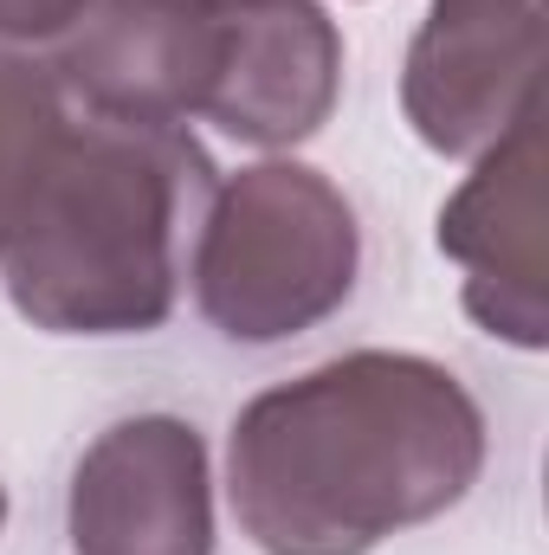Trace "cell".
<instances>
[{
  "instance_id": "3957f363",
  "label": "cell",
  "mask_w": 549,
  "mask_h": 555,
  "mask_svg": "<svg viewBox=\"0 0 549 555\" xmlns=\"http://www.w3.org/2000/svg\"><path fill=\"white\" fill-rule=\"evenodd\" d=\"M362 272L356 207L310 162H253L227 175L194 233V304L246 349H272L336 317Z\"/></svg>"
},
{
  "instance_id": "277c9868",
  "label": "cell",
  "mask_w": 549,
  "mask_h": 555,
  "mask_svg": "<svg viewBox=\"0 0 549 555\" xmlns=\"http://www.w3.org/2000/svg\"><path fill=\"white\" fill-rule=\"evenodd\" d=\"M544 0H433L408 46L401 111L433 155H478L537 104Z\"/></svg>"
},
{
  "instance_id": "8992f818",
  "label": "cell",
  "mask_w": 549,
  "mask_h": 555,
  "mask_svg": "<svg viewBox=\"0 0 549 555\" xmlns=\"http://www.w3.org/2000/svg\"><path fill=\"white\" fill-rule=\"evenodd\" d=\"M439 253L465 266V310L485 336L544 349V104H531L491 149H478V168L439 207Z\"/></svg>"
},
{
  "instance_id": "30bf717a",
  "label": "cell",
  "mask_w": 549,
  "mask_h": 555,
  "mask_svg": "<svg viewBox=\"0 0 549 555\" xmlns=\"http://www.w3.org/2000/svg\"><path fill=\"white\" fill-rule=\"evenodd\" d=\"M85 0H0V46H52Z\"/></svg>"
},
{
  "instance_id": "9c48e42d",
  "label": "cell",
  "mask_w": 549,
  "mask_h": 555,
  "mask_svg": "<svg viewBox=\"0 0 549 555\" xmlns=\"http://www.w3.org/2000/svg\"><path fill=\"white\" fill-rule=\"evenodd\" d=\"M65 124L72 117H65V91H59L52 65L20 46H0V253L13 240V220L26 207L39 162L52 155Z\"/></svg>"
},
{
  "instance_id": "52a82bcc",
  "label": "cell",
  "mask_w": 549,
  "mask_h": 555,
  "mask_svg": "<svg viewBox=\"0 0 549 555\" xmlns=\"http://www.w3.org/2000/svg\"><path fill=\"white\" fill-rule=\"evenodd\" d=\"M72 555H214L207 439L175 414L104 426L65 498Z\"/></svg>"
},
{
  "instance_id": "8fae6325",
  "label": "cell",
  "mask_w": 549,
  "mask_h": 555,
  "mask_svg": "<svg viewBox=\"0 0 549 555\" xmlns=\"http://www.w3.org/2000/svg\"><path fill=\"white\" fill-rule=\"evenodd\" d=\"M0 530H7V491H0Z\"/></svg>"
},
{
  "instance_id": "5b68a950",
  "label": "cell",
  "mask_w": 549,
  "mask_h": 555,
  "mask_svg": "<svg viewBox=\"0 0 549 555\" xmlns=\"http://www.w3.org/2000/svg\"><path fill=\"white\" fill-rule=\"evenodd\" d=\"M220 59V0H85L52 39V78L85 117L181 130Z\"/></svg>"
},
{
  "instance_id": "ba28073f",
  "label": "cell",
  "mask_w": 549,
  "mask_h": 555,
  "mask_svg": "<svg viewBox=\"0 0 549 555\" xmlns=\"http://www.w3.org/2000/svg\"><path fill=\"white\" fill-rule=\"evenodd\" d=\"M343 91V33L317 0H220V59L201 117L253 149L317 137Z\"/></svg>"
},
{
  "instance_id": "6da1fadb",
  "label": "cell",
  "mask_w": 549,
  "mask_h": 555,
  "mask_svg": "<svg viewBox=\"0 0 549 555\" xmlns=\"http://www.w3.org/2000/svg\"><path fill=\"white\" fill-rule=\"evenodd\" d=\"M485 472L472 388L408 349H349L253 395L227 491L259 555H369L446 517Z\"/></svg>"
},
{
  "instance_id": "7a4b0ae2",
  "label": "cell",
  "mask_w": 549,
  "mask_h": 555,
  "mask_svg": "<svg viewBox=\"0 0 549 555\" xmlns=\"http://www.w3.org/2000/svg\"><path fill=\"white\" fill-rule=\"evenodd\" d=\"M207 201L214 162L188 130L65 124L0 253L13 310L52 336L162 330L181 297V227Z\"/></svg>"
}]
</instances>
